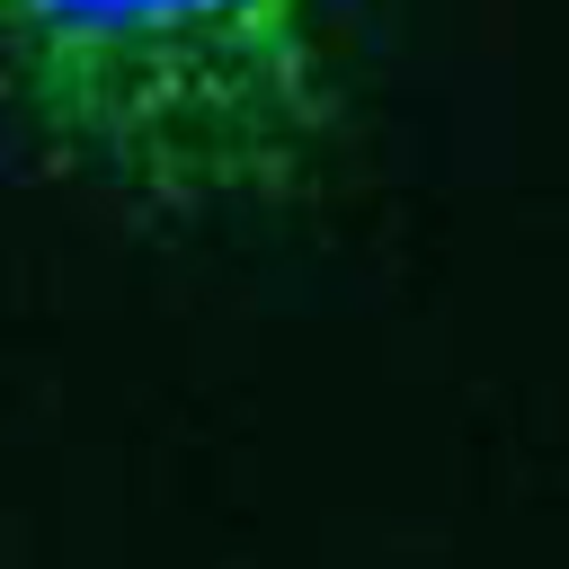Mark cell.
Wrapping results in <instances>:
<instances>
[{
	"label": "cell",
	"mask_w": 569,
	"mask_h": 569,
	"mask_svg": "<svg viewBox=\"0 0 569 569\" xmlns=\"http://www.w3.org/2000/svg\"><path fill=\"white\" fill-rule=\"evenodd\" d=\"M356 0H0V133L142 213L249 222L347 142Z\"/></svg>",
	"instance_id": "cell-1"
}]
</instances>
